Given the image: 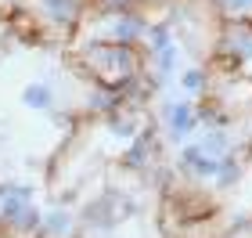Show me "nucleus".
Returning <instances> with one entry per match:
<instances>
[{
	"label": "nucleus",
	"instance_id": "6e6552de",
	"mask_svg": "<svg viewBox=\"0 0 252 238\" xmlns=\"http://www.w3.org/2000/svg\"><path fill=\"white\" fill-rule=\"evenodd\" d=\"M180 87H184L188 94H202L205 90V69H184L180 72Z\"/></svg>",
	"mask_w": 252,
	"mask_h": 238
},
{
	"label": "nucleus",
	"instance_id": "9d476101",
	"mask_svg": "<svg viewBox=\"0 0 252 238\" xmlns=\"http://www.w3.org/2000/svg\"><path fill=\"white\" fill-rule=\"evenodd\" d=\"M112 130L119 137H137V123L133 119H123V116H112Z\"/></svg>",
	"mask_w": 252,
	"mask_h": 238
},
{
	"label": "nucleus",
	"instance_id": "423d86ee",
	"mask_svg": "<svg viewBox=\"0 0 252 238\" xmlns=\"http://www.w3.org/2000/svg\"><path fill=\"white\" fill-rule=\"evenodd\" d=\"M22 101H26L29 108H51L54 98H51V87L47 83H29L26 94H22Z\"/></svg>",
	"mask_w": 252,
	"mask_h": 238
},
{
	"label": "nucleus",
	"instance_id": "9b49d317",
	"mask_svg": "<svg viewBox=\"0 0 252 238\" xmlns=\"http://www.w3.org/2000/svg\"><path fill=\"white\" fill-rule=\"evenodd\" d=\"M220 7H227V11H234V15H252V0H220Z\"/></svg>",
	"mask_w": 252,
	"mask_h": 238
},
{
	"label": "nucleus",
	"instance_id": "1a4fd4ad",
	"mask_svg": "<svg viewBox=\"0 0 252 238\" xmlns=\"http://www.w3.org/2000/svg\"><path fill=\"white\" fill-rule=\"evenodd\" d=\"M148 36H152V47H155V54H162V51H169V47H173V40H169V29H166V26H155L152 33H148Z\"/></svg>",
	"mask_w": 252,
	"mask_h": 238
},
{
	"label": "nucleus",
	"instance_id": "39448f33",
	"mask_svg": "<svg viewBox=\"0 0 252 238\" xmlns=\"http://www.w3.org/2000/svg\"><path fill=\"white\" fill-rule=\"evenodd\" d=\"M148 155H152V134H137L133 144H130V152H126L123 163L130 166V170H141L148 163Z\"/></svg>",
	"mask_w": 252,
	"mask_h": 238
},
{
	"label": "nucleus",
	"instance_id": "20e7f679",
	"mask_svg": "<svg viewBox=\"0 0 252 238\" xmlns=\"http://www.w3.org/2000/svg\"><path fill=\"white\" fill-rule=\"evenodd\" d=\"M40 4H43V15L58 26H72L79 15V0H40Z\"/></svg>",
	"mask_w": 252,
	"mask_h": 238
},
{
	"label": "nucleus",
	"instance_id": "0eeeda50",
	"mask_svg": "<svg viewBox=\"0 0 252 238\" xmlns=\"http://www.w3.org/2000/svg\"><path fill=\"white\" fill-rule=\"evenodd\" d=\"M68 228H72L68 213H65V209H51L47 217H43V228H40V231H51V235H68Z\"/></svg>",
	"mask_w": 252,
	"mask_h": 238
},
{
	"label": "nucleus",
	"instance_id": "f03ea898",
	"mask_svg": "<svg viewBox=\"0 0 252 238\" xmlns=\"http://www.w3.org/2000/svg\"><path fill=\"white\" fill-rule=\"evenodd\" d=\"M180 166H184L188 173H194V177H216V170H220V159L205 155L198 144H188V148L180 152Z\"/></svg>",
	"mask_w": 252,
	"mask_h": 238
},
{
	"label": "nucleus",
	"instance_id": "f257e3e1",
	"mask_svg": "<svg viewBox=\"0 0 252 238\" xmlns=\"http://www.w3.org/2000/svg\"><path fill=\"white\" fill-rule=\"evenodd\" d=\"M220 51L227 54L231 65H245L252 58V26H249V22H227Z\"/></svg>",
	"mask_w": 252,
	"mask_h": 238
},
{
	"label": "nucleus",
	"instance_id": "7ed1b4c3",
	"mask_svg": "<svg viewBox=\"0 0 252 238\" xmlns=\"http://www.w3.org/2000/svg\"><path fill=\"white\" fill-rule=\"evenodd\" d=\"M194 127H198V108H194L191 101H177V105L169 108V130H173V137L180 141Z\"/></svg>",
	"mask_w": 252,
	"mask_h": 238
}]
</instances>
